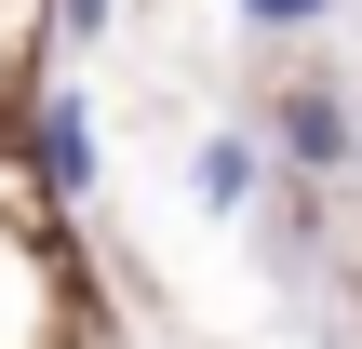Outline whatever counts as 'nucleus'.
I'll use <instances>...</instances> for the list:
<instances>
[{"mask_svg":"<svg viewBox=\"0 0 362 349\" xmlns=\"http://www.w3.org/2000/svg\"><path fill=\"white\" fill-rule=\"evenodd\" d=\"M282 148H296L309 175H336V161H349V108H336V94H282Z\"/></svg>","mask_w":362,"mask_h":349,"instance_id":"obj_1","label":"nucleus"},{"mask_svg":"<svg viewBox=\"0 0 362 349\" xmlns=\"http://www.w3.org/2000/svg\"><path fill=\"white\" fill-rule=\"evenodd\" d=\"M40 161H54V188H81V175H94V135H81V108H67V94H40Z\"/></svg>","mask_w":362,"mask_h":349,"instance_id":"obj_2","label":"nucleus"},{"mask_svg":"<svg viewBox=\"0 0 362 349\" xmlns=\"http://www.w3.org/2000/svg\"><path fill=\"white\" fill-rule=\"evenodd\" d=\"M242 188H255V148H242V135H215V148H202V202H215V215H228V202H242Z\"/></svg>","mask_w":362,"mask_h":349,"instance_id":"obj_3","label":"nucleus"},{"mask_svg":"<svg viewBox=\"0 0 362 349\" xmlns=\"http://www.w3.org/2000/svg\"><path fill=\"white\" fill-rule=\"evenodd\" d=\"M242 13H255V27H309L322 0H242Z\"/></svg>","mask_w":362,"mask_h":349,"instance_id":"obj_4","label":"nucleus"},{"mask_svg":"<svg viewBox=\"0 0 362 349\" xmlns=\"http://www.w3.org/2000/svg\"><path fill=\"white\" fill-rule=\"evenodd\" d=\"M67 27H107V0H67Z\"/></svg>","mask_w":362,"mask_h":349,"instance_id":"obj_5","label":"nucleus"}]
</instances>
